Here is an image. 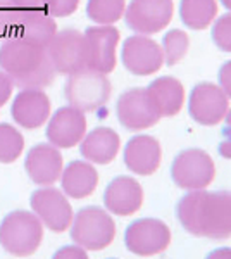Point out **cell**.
I'll use <instances>...</instances> for the list:
<instances>
[{"mask_svg": "<svg viewBox=\"0 0 231 259\" xmlns=\"http://www.w3.org/2000/svg\"><path fill=\"white\" fill-rule=\"evenodd\" d=\"M181 227L195 237L229 239L231 237V192L192 190L176 206Z\"/></svg>", "mask_w": 231, "mask_h": 259, "instance_id": "1", "label": "cell"}, {"mask_svg": "<svg viewBox=\"0 0 231 259\" xmlns=\"http://www.w3.org/2000/svg\"><path fill=\"white\" fill-rule=\"evenodd\" d=\"M0 69L21 90L47 89L57 74L45 45L21 38H7L0 45Z\"/></svg>", "mask_w": 231, "mask_h": 259, "instance_id": "2", "label": "cell"}, {"mask_svg": "<svg viewBox=\"0 0 231 259\" xmlns=\"http://www.w3.org/2000/svg\"><path fill=\"white\" fill-rule=\"evenodd\" d=\"M43 240V225L31 211H12L0 223V245L14 257H28Z\"/></svg>", "mask_w": 231, "mask_h": 259, "instance_id": "3", "label": "cell"}, {"mask_svg": "<svg viewBox=\"0 0 231 259\" xmlns=\"http://www.w3.org/2000/svg\"><path fill=\"white\" fill-rule=\"evenodd\" d=\"M71 239L85 250H102L116 239V223L111 214L97 206L79 209L71 223Z\"/></svg>", "mask_w": 231, "mask_h": 259, "instance_id": "4", "label": "cell"}, {"mask_svg": "<svg viewBox=\"0 0 231 259\" xmlns=\"http://www.w3.org/2000/svg\"><path fill=\"white\" fill-rule=\"evenodd\" d=\"M111 92L112 87L106 74L90 68L69 74L64 85V95L69 106L83 112H91L106 106Z\"/></svg>", "mask_w": 231, "mask_h": 259, "instance_id": "5", "label": "cell"}, {"mask_svg": "<svg viewBox=\"0 0 231 259\" xmlns=\"http://www.w3.org/2000/svg\"><path fill=\"white\" fill-rule=\"evenodd\" d=\"M171 177L183 190H204L216 177V166L205 150L187 149L174 157Z\"/></svg>", "mask_w": 231, "mask_h": 259, "instance_id": "6", "label": "cell"}, {"mask_svg": "<svg viewBox=\"0 0 231 259\" xmlns=\"http://www.w3.org/2000/svg\"><path fill=\"white\" fill-rule=\"evenodd\" d=\"M49 57L56 73L69 74L86 68V41L85 35L74 28H66L54 35L47 45Z\"/></svg>", "mask_w": 231, "mask_h": 259, "instance_id": "7", "label": "cell"}, {"mask_svg": "<svg viewBox=\"0 0 231 259\" xmlns=\"http://www.w3.org/2000/svg\"><path fill=\"white\" fill-rule=\"evenodd\" d=\"M124 244L129 252L136 254V256H155L169 247L171 230L161 220H136L126 228Z\"/></svg>", "mask_w": 231, "mask_h": 259, "instance_id": "8", "label": "cell"}, {"mask_svg": "<svg viewBox=\"0 0 231 259\" xmlns=\"http://www.w3.org/2000/svg\"><path fill=\"white\" fill-rule=\"evenodd\" d=\"M29 206L38 216L41 225L56 233L66 232L73 223L74 214L68 197L64 195V192L54 187H41L33 192Z\"/></svg>", "mask_w": 231, "mask_h": 259, "instance_id": "9", "label": "cell"}, {"mask_svg": "<svg viewBox=\"0 0 231 259\" xmlns=\"http://www.w3.org/2000/svg\"><path fill=\"white\" fill-rule=\"evenodd\" d=\"M173 0H131L124 11L129 30L142 35H154L167 28L173 21Z\"/></svg>", "mask_w": 231, "mask_h": 259, "instance_id": "10", "label": "cell"}, {"mask_svg": "<svg viewBox=\"0 0 231 259\" xmlns=\"http://www.w3.org/2000/svg\"><path fill=\"white\" fill-rule=\"evenodd\" d=\"M188 111L192 119L202 126L219 124L229 111L228 95L214 83H199L192 90Z\"/></svg>", "mask_w": 231, "mask_h": 259, "instance_id": "11", "label": "cell"}, {"mask_svg": "<svg viewBox=\"0 0 231 259\" xmlns=\"http://www.w3.org/2000/svg\"><path fill=\"white\" fill-rule=\"evenodd\" d=\"M86 41V68L109 74L116 69V50L121 33L114 26H94L83 33Z\"/></svg>", "mask_w": 231, "mask_h": 259, "instance_id": "12", "label": "cell"}, {"mask_svg": "<svg viewBox=\"0 0 231 259\" xmlns=\"http://www.w3.org/2000/svg\"><path fill=\"white\" fill-rule=\"evenodd\" d=\"M119 123L129 132H142L159 123L161 116L155 112L145 89L126 90L116 104Z\"/></svg>", "mask_w": 231, "mask_h": 259, "instance_id": "13", "label": "cell"}, {"mask_svg": "<svg viewBox=\"0 0 231 259\" xmlns=\"http://www.w3.org/2000/svg\"><path fill=\"white\" fill-rule=\"evenodd\" d=\"M123 64L136 76L157 73L164 64V52L157 41L145 35H135L123 44Z\"/></svg>", "mask_w": 231, "mask_h": 259, "instance_id": "14", "label": "cell"}, {"mask_svg": "<svg viewBox=\"0 0 231 259\" xmlns=\"http://www.w3.org/2000/svg\"><path fill=\"white\" fill-rule=\"evenodd\" d=\"M86 135L85 112L73 106L56 111L47 124V139L57 149H71L78 145Z\"/></svg>", "mask_w": 231, "mask_h": 259, "instance_id": "15", "label": "cell"}, {"mask_svg": "<svg viewBox=\"0 0 231 259\" xmlns=\"http://www.w3.org/2000/svg\"><path fill=\"white\" fill-rule=\"evenodd\" d=\"M24 169L33 183L40 187H52L57 180H61L64 169L62 154L52 144H38L29 149Z\"/></svg>", "mask_w": 231, "mask_h": 259, "instance_id": "16", "label": "cell"}, {"mask_svg": "<svg viewBox=\"0 0 231 259\" xmlns=\"http://www.w3.org/2000/svg\"><path fill=\"white\" fill-rule=\"evenodd\" d=\"M52 111V104L43 90L26 89L14 97L11 116L16 124L24 130H36L47 123Z\"/></svg>", "mask_w": 231, "mask_h": 259, "instance_id": "17", "label": "cell"}, {"mask_svg": "<svg viewBox=\"0 0 231 259\" xmlns=\"http://www.w3.org/2000/svg\"><path fill=\"white\" fill-rule=\"evenodd\" d=\"M144 204V189L131 177H117L104 192V206L116 216H131Z\"/></svg>", "mask_w": 231, "mask_h": 259, "instance_id": "18", "label": "cell"}, {"mask_svg": "<svg viewBox=\"0 0 231 259\" xmlns=\"http://www.w3.org/2000/svg\"><path fill=\"white\" fill-rule=\"evenodd\" d=\"M162 149L157 139L150 135H136L124 147V164L129 171L142 177H150L159 169Z\"/></svg>", "mask_w": 231, "mask_h": 259, "instance_id": "19", "label": "cell"}, {"mask_svg": "<svg viewBox=\"0 0 231 259\" xmlns=\"http://www.w3.org/2000/svg\"><path fill=\"white\" fill-rule=\"evenodd\" d=\"M57 33V23L47 12H19L14 9L11 38L28 40L47 47Z\"/></svg>", "mask_w": 231, "mask_h": 259, "instance_id": "20", "label": "cell"}, {"mask_svg": "<svg viewBox=\"0 0 231 259\" xmlns=\"http://www.w3.org/2000/svg\"><path fill=\"white\" fill-rule=\"evenodd\" d=\"M147 95L161 118L176 116L184 106V87L173 76H162L147 87Z\"/></svg>", "mask_w": 231, "mask_h": 259, "instance_id": "21", "label": "cell"}, {"mask_svg": "<svg viewBox=\"0 0 231 259\" xmlns=\"http://www.w3.org/2000/svg\"><path fill=\"white\" fill-rule=\"evenodd\" d=\"M79 150L81 156L88 162H95V164H109L116 159L117 152L121 147L119 135L112 128L99 126L91 130L85 139L79 142Z\"/></svg>", "mask_w": 231, "mask_h": 259, "instance_id": "22", "label": "cell"}, {"mask_svg": "<svg viewBox=\"0 0 231 259\" xmlns=\"http://www.w3.org/2000/svg\"><path fill=\"white\" fill-rule=\"evenodd\" d=\"M61 185L66 197L85 199L90 197L99 185V173L90 162L73 161L62 169Z\"/></svg>", "mask_w": 231, "mask_h": 259, "instance_id": "23", "label": "cell"}, {"mask_svg": "<svg viewBox=\"0 0 231 259\" xmlns=\"http://www.w3.org/2000/svg\"><path fill=\"white\" fill-rule=\"evenodd\" d=\"M179 14L187 28L205 30L212 24L217 14L216 0H181Z\"/></svg>", "mask_w": 231, "mask_h": 259, "instance_id": "24", "label": "cell"}, {"mask_svg": "<svg viewBox=\"0 0 231 259\" xmlns=\"http://www.w3.org/2000/svg\"><path fill=\"white\" fill-rule=\"evenodd\" d=\"M126 11L124 0H88L86 16L100 26H112L123 18Z\"/></svg>", "mask_w": 231, "mask_h": 259, "instance_id": "25", "label": "cell"}, {"mask_svg": "<svg viewBox=\"0 0 231 259\" xmlns=\"http://www.w3.org/2000/svg\"><path fill=\"white\" fill-rule=\"evenodd\" d=\"M24 150V137L16 126L0 123V162L11 164L18 161Z\"/></svg>", "mask_w": 231, "mask_h": 259, "instance_id": "26", "label": "cell"}, {"mask_svg": "<svg viewBox=\"0 0 231 259\" xmlns=\"http://www.w3.org/2000/svg\"><path fill=\"white\" fill-rule=\"evenodd\" d=\"M164 62L167 66H174L187 56L188 52V35L181 30H171L164 36Z\"/></svg>", "mask_w": 231, "mask_h": 259, "instance_id": "27", "label": "cell"}, {"mask_svg": "<svg viewBox=\"0 0 231 259\" xmlns=\"http://www.w3.org/2000/svg\"><path fill=\"white\" fill-rule=\"evenodd\" d=\"M212 40L221 50L231 52V14L221 16L212 28Z\"/></svg>", "mask_w": 231, "mask_h": 259, "instance_id": "28", "label": "cell"}, {"mask_svg": "<svg viewBox=\"0 0 231 259\" xmlns=\"http://www.w3.org/2000/svg\"><path fill=\"white\" fill-rule=\"evenodd\" d=\"M12 23H14V7L11 0H0V38L2 40L12 36Z\"/></svg>", "mask_w": 231, "mask_h": 259, "instance_id": "29", "label": "cell"}, {"mask_svg": "<svg viewBox=\"0 0 231 259\" xmlns=\"http://www.w3.org/2000/svg\"><path fill=\"white\" fill-rule=\"evenodd\" d=\"M81 0H49V14L56 18H66L74 14Z\"/></svg>", "mask_w": 231, "mask_h": 259, "instance_id": "30", "label": "cell"}, {"mask_svg": "<svg viewBox=\"0 0 231 259\" xmlns=\"http://www.w3.org/2000/svg\"><path fill=\"white\" fill-rule=\"evenodd\" d=\"M11 4L19 12H47L49 14V0H11Z\"/></svg>", "mask_w": 231, "mask_h": 259, "instance_id": "31", "label": "cell"}, {"mask_svg": "<svg viewBox=\"0 0 231 259\" xmlns=\"http://www.w3.org/2000/svg\"><path fill=\"white\" fill-rule=\"evenodd\" d=\"M219 154L224 159H231V109L224 118V126H222V140L219 144Z\"/></svg>", "mask_w": 231, "mask_h": 259, "instance_id": "32", "label": "cell"}, {"mask_svg": "<svg viewBox=\"0 0 231 259\" xmlns=\"http://www.w3.org/2000/svg\"><path fill=\"white\" fill-rule=\"evenodd\" d=\"M52 259H90L86 250L79 245H64L52 256Z\"/></svg>", "mask_w": 231, "mask_h": 259, "instance_id": "33", "label": "cell"}, {"mask_svg": "<svg viewBox=\"0 0 231 259\" xmlns=\"http://www.w3.org/2000/svg\"><path fill=\"white\" fill-rule=\"evenodd\" d=\"M12 90H14V83L2 69H0V107L6 106L7 100L11 99Z\"/></svg>", "mask_w": 231, "mask_h": 259, "instance_id": "34", "label": "cell"}, {"mask_svg": "<svg viewBox=\"0 0 231 259\" xmlns=\"http://www.w3.org/2000/svg\"><path fill=\"white\" fill-rule=\"evenodd\" d=\"M219 83H221L222 92H224L228 97H231V61L222 64V68L219 71Z\"/></svg>", "mask_w": 231, "mask_h": 259, "instance_id": "35", "label": "cell"}, {"mask_svg": "<svg viewBox=\"0 0 231 259\" xmlns=\"http://www.w3.org/2000/svg\"><path fill=\"white\" fill-rule=\"evenodd\" d=\"M205 259H231V249L229 247H221L212 250Z\"/></svg>", "mask_w": 231, "mask_h": 259, "instance_id": "36", "label": "cell"}, {"mask_svg": "<svg viewBox=\"0 0 231 259\" xmlns=\"http://www.w3.org/2000/svg\"><path fill=\"white\" fill-rule=\"evenodd\" d=\"M221 2H222V6H224L226 9L231 11V0H221Z\"/></svg>", "mask_w": 231, "mask_h": 259, "instance_id": "37", "label": "cell"}]
</instances>
